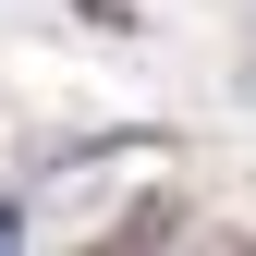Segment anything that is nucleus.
Here are the masks:
<instances>
[{
  "mask_svg": "<svg viewBox=\"0 0 256 256\" xmlns=\"http://www.w3.org/2000/svg\"><path fill=\"white\" fill-rule=\"evenodd\" d=\"M0 256H24V208L12 196H0Z\"/></svg>",
  "mask_w": 256,
  "mask_h": 256,
  "instance_id": "obj_1",
  "label": "nucleus"
},
{
  "mask_svg": "<svg viewBox=\"0 0 256 256\" xmlns=\"http://www.w3.org/2000/svg\"><path fill=\"white\" fill-rule=\"evenodd\" d=\"M244 110H256V61H244Z\"/></svg>",
  "mask_w": 256,
  "mask_h": 256,
  "instance_id": "obj_2",
  "label": "nucleus"
},
{
  "mask_svg": "<svg viewBox=\"0 0 256 256\" xmlns=\"http://www.w3.org/2000/svg\"><path fill=\"white\" fill-rule=\"evenodd\" d=\"M86 256H122V244H86Z\"/></svg>",
  "mask_w": 256,
  "mask_h": 256,
  "instance_id": "obj_3",
  "label": "nucleus"
}]
</instances>
